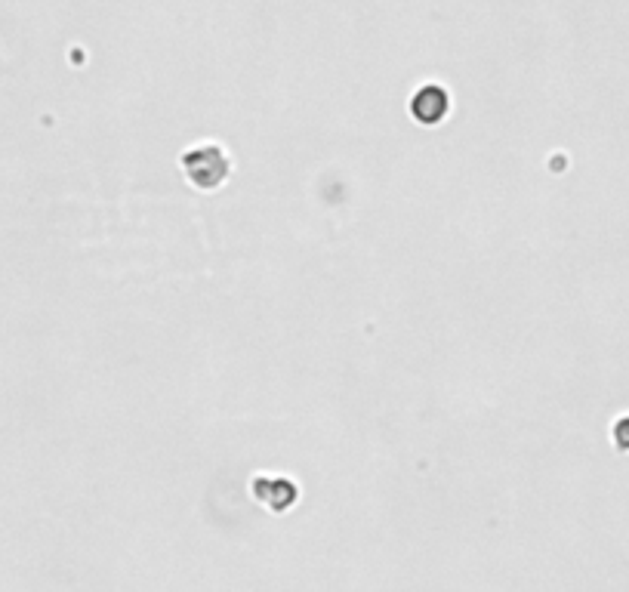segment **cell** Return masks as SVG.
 I'll use <instances>...</instances> for the list:
<instances>
[{"label":"cell","mask_w":629,"mask_h":592,"mask_svg":"<svg viewBox=\"0 0 629 592\" xmlns=\"http://www.w3.org/2000/svg\"><path fill=\"white\" fill-rule=\"evenodd\" d=\"M182 170H185V179H189L195 189L213 192V189H219V185L229 179L232 161H229V155L222 152L219 145L204 142V145H195V148H189V152L182 155Z\"/></svg>","instance_id":"cell-1"},{"label":"cell","mask_w":629,"mask_h":592,"mask_svg":"<svg viewBox=\"0 0 629 592\" xmlns=\"http://www.w3.org/2000/svg\"><path fill=\"white\" fill-rule=\"evenodd\" d=\"M448 90L444 87H435V84H426L420 87L414 96H411V115L423 124V127H435L444 121V115H448Z\"/></svg>","instance_id":"cell-2"},{"label":"cell","mask_w":629,"mask_h":592,"mask_svg":"<svg viewBox=\"0 0 629 592\" xmlns=\"http://www.w3.org/2000/svg\"><path fill=\"white\" fill-rule=\"evenodd\" d=\"M256 497L269 503L275 512L287 509L296 500V488L290 485L287 478H272V481H256Z\"/></svg>","instance_id":"cell-3"},{"label":"cell","mask_w":629,"mask_h":592,"mask_svg":"<svg viewBox=\"0 0 629 592\" xmlns=\"http://www.w3.org/2000/svg\"><path fill=\"white\" fill-rule=\"evenodd\" d=\"M614 435H617V444H620V448H629V417L617 426Z\"/></svg>","instance_id":"cell-4"}]
</instances>
